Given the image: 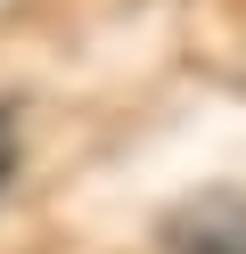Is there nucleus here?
Here are the masks:
<instances>
[{
    "label": "nucleus",
    "instance_id": "f257e3e1",
    "mask_svg": "<svg viewBox=\"0 0 246 254\" xmlns=\"http://www.w3.org/2000/svg\"><path fill=\"white\" fill-rule=\"evenodd\" d=\"M164 254H246V197L238 189H197L156 221Z\"/></svg>",
    "mask_w": 246,
    "mask_h": 254
},
{
    "label": "nucleus",
    "instance_id": "f03ea898",
    "mask_svg": "<svg viewBox=\"0 0 246 254\" xmlns=\"http://www.w3.org/2000/svg\"><path fill=\"white\" fill-rule=\"evenodd\" d=\"M8 172H16V148H0V189H8Z\"/></svg>",
    "mask_w": 246,
    "mask_h": 254
}]
</instances>
